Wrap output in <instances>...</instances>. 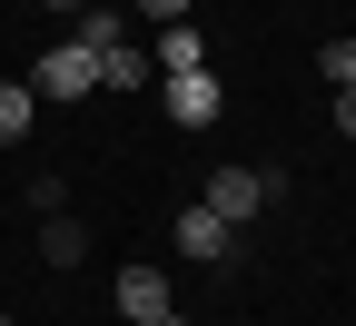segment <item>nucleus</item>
I'll use <instances>...</instances> for the list:
<instances>
[{"mask_svg": "<svg viewBox=\"0 0 356 326\" xmlns=\"http://www.w3.org/2000/svg\"><path fill=\"white\" fill-rule=\"evenodd\" d=\"M218 218H228V227H248L267 198H277V168H257V158H238V168H208V188H198Z\"/></svg>", "mask_w": 356, "mask_h": 326, "instance_id": "obj_1", "label": "nucleus"}, {"mask_svg": "<svg viewBox=\"0 0 356 326\" xmlns=\"http://www.w3.org/2000/svg\"><path fill=\"white\" fill-rule=\"evenodd\" d=\"M30 89H40V99H99V50H79V40H60V50H40Z\"/></svg>", "mask_w": 356, "mask_h": 326, "instance_id": "obj_2", "label": "nucleus"}, {"mask_svg": "<svg viewBox=\"0 0 356 326\" xmlns=\"http://www.w3.org/2000/svg\"><path fill=\"white\" fill-rule=\"evenodd\" d=\"M159 99H168L178 129H218V109H228V79H218V70H178V79H159Z\"/></svg>", "mask_w": 356, "mask_h": 326, "instance_id": "obj_3", "label": "nucleus"}, {"mask_svg": "<svg viewBox=\"0 0 356 326\" xmlns=\"http://www.w3.org/2000/svg\"><path fill=\"white\" fill-rule=\"evenodd\" d=\"M109 297H119V316H129V326L178 316V297H168V277H159V267H119V287H109Z\"/></svg>", "mask_w": 356, "mask_h": 326, "instance_id": "obj_4", "label": "nucleus"}, {"mask_svg": "<svg viewBox=\"0 0 356 326\" xmlns=\"http://www.w3.org/2000/svg\"><path fill=\"white\" fill-rule=\"evenodd\" d=\"M228 247H238V227L218 218L208 198H188V208H178V257H228Z\"/></svg>", "mask_w": 356, "mask_h": 326, "instance_id": "obj_5", "label": "nucleus"}, {"mask_svg": "<svg viewBox=\"0 0 356 326\" xmlns=\"http://www.w3.org/2000/svg\"><path fill=\"white\" fill-rule=\"evenodd\" d=\"M129 20H139V10H119V0H89L70 40H79V50H99V60H109V50H129Z\"/></svg>", "mask_w": 356, "mask_h": 326, "instance_id": "obj_6", "label": "nucleus"}, {"mask_svg": "<svg viewBox=\"0 0 356 326\" xmlns=\"http://www.w3.org/2000/svg\"><path fill=\"white\" fill-rule=\"evenodd\" d=\"M149 60H159V79H178V70H208V40H198V20H168V30L149 40Z\"/></svg>", "mask_w": 356, "mask_h": 326, "instance_id": "obj_7", "label": "nucleus"}, {"mask_svg": "<svg viewBox=\"0 0 356 326\" xmlns=\"http://www.w3.org/2000/svg\"><path fill=\"white\" fill-rule=\"evenodd\" d=\"M30 129H40V89L30 79H0V149H20Z\"/></svg>", "mask_w": 356, "mask_h": 326, "instance_id": "obj_8", "label": "nucleus"}, {"mask_svg": "<svg viewBox=\"0 0 356 326\" xmlns=\"http://www.w3.org/2000/svg\"><path fill=\"white\" fill-rule=\"evenodd\" d=\"M149 79H159V60L139 50V40H129V50H109V60H99V89H149Z\"/></svg>", "mask_w": 356, "mask_h": 326, "instance_id": "obj_9", "label": "nucleus"}, {"mask_svg": "<svg viewBox=\"0 0 356 326\" xmlns=\"http://www.w3.org/2000/svg\"><path fill=\"white\" fill-rule=\"evenodd\" d=\"M40 257H50V267H79L89 257V227L79 218H50V227H40Z\"/></svg>", "mask_w": 356, "mask_h": 326, "instance_id": "obj_10", "label": "nucleus"}, {"mask_svg": "<svg viewBox=\"0 0 356 326\" xmlns=\"http://www.w3.org/2000/svg\"><path fill=\"white\" fill-rule=\"evenodd\" d=\"M317 70H327V89H356V40H327Z\"/></svg>", "mask_w": 356, "mask_h": 326, "instance_id": "obj_11", "label": "nucleus"}, {"mask_svg": "<svg viewBox=\"0 0 356 326\" xmlns=\"http://www.w3.org/2000/svg\"><path fill=\"white\" fill-rule=\"evenodd\" d=\"M30 208H40V218H70V178L40 168V178H30Z\"/></svg>", "mask_w": 356, "mask_h": 326, "instance_id": "obj_12", "label": "nucleus"}, {"mask_svg": "<svg viewBox=\"0 0 356 326\" xmlns=\"http://www.w3.org/2000/svg\"><path fill=\"white\" fill-rule=\"evenodd\" d=\"M129 10H139L149 30H168V20H188V10H198V0H129Z\"/></svg>", "mask_w": 356, "mask_h": 326, "instance_id": "obj_13", "label": "nucleus"}, {"mask_svg": "<svg viewBox=\"0 0 356 326\" xmlns=\"http://www.w3.org/2000/svg\"><path fill=\"white\" fill-rule=\"evenodd\" d=\"M337 129H346V138H356V89H337Z\"/></svg>", "mask_w": 356, "mask_h": 326, "instance_id": "obj_14", "label": "nucleus"}, {"mask_svg": "<svg viewBox=\"0 0 356 326\" xmlns=\"http://www.w3.org/2000/svg\"><path fill=\"white\" fill-rule=\"evenodd\" d=\"M50 10H89V0H50Z\"/></svg>", "mask_w": 356, "mask_h": 326, "instance_id": "obj_15", "label": "nucleus"}, {"mask_svg": "<svg viewBox=\"0 0 356 326\" xmlns=\"http://www.w3.org/2000/svg\"><path fill=\"white\" fill-rule=\"evenodd\" d=\"M159 326H188V316H159Z\"/></svg>", "mask_w": 356, "mask_h": 326, "instance_id": "obj_16", "label": "nucleus"}, {"mask_svg": "<svg viewBox=\"0 0 356 326\" xmlns=\"http://www.w3.org/2000/svg\"><path fill=\"white\" fill-rule=\"evenodd\" d=\"M0 326H10V316H0Z\"/></svg>", "mask_w": 356, "mask_h": 326, "instance_id": "obj_17", "label": "nucleus"}]
</instances>
